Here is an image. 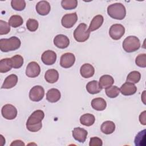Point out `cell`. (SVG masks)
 <instances>
[{
  "instance_id": "1",
  "label": "cell",
  "mask_w": 146,
  "mask_h": 146,
  "mask_svg": "<svg viewBox=\"0 0 146 146\" xmlns=\"http://www.w3.org/2000/svg\"><path fill=\"white\" fill-rule=\"evenodd\" d=\"M44 117V112L38 110L33 112L26 122V128L30 132H37L42 127V121Z\"/></svg>"
},
{
  "instance_id": "2",
  "label": "cell",
  "mask_w": 146,
  "mask_h": 146,
  "mask_svg": "<svg viewBox=\"0 0 146 146\" xmlns=\"http://www.w3.org/2000/svg\"><path fill=\"white\" fill-rule=\"evenodd\" d=\"M21 44L20 39L17 36H12L9 39H0V50L2 52H7L18 49Z\"/></svg>"
},
{
  "instance_id": "3",
  "label": "cell",
  "mask_w": 146,
  "mask_h": 146,
  "mask_svg": "<svg viewBox=\"0 0 146 146\" xmlns=\"http://www.w3.org/2000/svg\"><path fill=\"white\" fill-rule=\"evenodd\" d=\"M107 13L113 19L122 20L126 15V9L122 3H115L108 6Z\"/></svg>"
},
{
  "instance_id": "4",
  "label": "cell",
  "mask_w": 146,
  "mask_h": 146,
  "mask_svg": "<svg viewBox=\"0 0 146 146\" xmlns=\"http://www.w3.org/2000/svg\"><path fill=\"white\" fill-rule=\"evenodd\" d=\"M86 24L82 23L79 24L74 31V37L78 42H84L90 37V31Z\"/></svg>"
},
{
  "instance_id": "5",
  "label": "cell",
  "mask_w": 146,
  "mask_h": 146,
  "mask_svg": "<svg viewBox=\"0 0 146 146\" xmlns=\"http://www.w3.org/2000/svg\"><path fill=\"white\" fill-rule=\"evenodd\" d=\"M140 47V42L135 36H129L125 38L123 42V48L127 52H135Z\"/></svg>"
},
{
  "instance_id": "6",
  "label": "cell",
  "mask_w": 146,
  "mask_h": 146,
  "mask_svg": "<svg viewBox=\"0 0 146 146\" xmlns=\"http://www.w3.org/2000/svg\"><path fill=\"white\" fill-rule=\"evenodd\" d=\"M125 33V28L121 24L112 25L109 30V35L113 40H119L121 38Z\"/></svg>"
},
{
  "instance_id": "7",
  "label": "cell",
  "mask_w": 146,
  "mask_h": 146,
  "mask_svg": "<svg viewBox=\"0 0 146 146\" xmlns=\"http://www.w3.org/2000/svg\"><path fill=\"white\" fill-rule=\"evenodd\" d=\"M2 116L7 120H13L17 116V110L12 104H6L1 110Z\"/></svg>"
},
{
  "instance_id": "8",
  "label": "cell",
  "mask_w": 146,
  "mask_h": 146,
  "mask_svg": "<svg viewBox=\"0 0 146 146\" xmlns=\"http://www.w3.org/2000/svg\"><path fill=\"white\" fill-rule=\"evenodd\" d=\"M44 95V88L41 86H35L29 92V98L33 102H39Z\"/></svg>"
},
{
  "instance_id": "9",
  "label": "cell",
  "mask_w": 146,
  "mask_h": 146,
  "mask_svg": "<svg viewBox=\"0 0 146 146\" xmlns=\"http://www.w3.org/2000/svg\"><path fill=\"white\" fill-rule=\"evenodd\" d=\"M78 15L76 13L66 14L62 18V25L67 29L71 28L77 22Z\"/></svg>"
},
{
  "instance_id": "10",
  "label": "cell",
  "mask_w": 146,
  "mask_h": 146,
  "mask_svg": "<svg viewBox=\"0 0 146 146\" xmlns=\"http://www.w3.org/2000/svg\"><path fill=\"white\" fill-rule=\"evenodd\" d=\"M75 62V56L74 54L66 52L63 54L60 59V65L64 68H68L72 67Z\"/></svg>"
},
{
  "instance_id": "11",
  "label": "cell",
  "mask_w": 146,
  "mask_h": 146,
  "mask_svg": "<svg viewBox=\"0 0 146 146\" xmlns=\"http://www.w3.org/2000/svg\"><path fill=\"white\" fill-rule=\"evenodd\" d=\"M40 72V66L36 62H31L27 64L26 69V75L28 77L35 78L39 75Z\"/></svg>"
},
{
  "instance_id": "12",
  "label": "cell",
  "mask_w": 146,
  "mask_h": 146,
  "mask_svg": "<svg viewBox=\"0 0 146 146\" xmlns=\"http://www.w3.org/2000/svg\"><path fill=\"white\" fill-rule=\"evenodd\" d=\"M54 44L56 47L64 49L69 46L70 40L67 36L63 34H58L54 38Z\"/></svg>"
},
{
  "instance_id": "13",
  "label": "cell",
  "mask_w": 146,
  "mask_h": 146,
  "mask_svg": "<svg viewBox=\"0 0 146 146\" xmlns=\"http://www.w3.org/2000/svg\"><path fill=\"white\" fill-rule=\"evenodd\" d=\"M41 59L46 65H52L56 62V54L52 50H46L42 54Z\"/></svg>"
},
{
  "instance_id": "14",
  "label": "cell",
  "mask_w": 146,
  "mask_h": 146,
  "mask_svg": "<svg viewBox=\"0 0 146 146\" xmlns=\"http://www.w3.org/2000/svg\"><path fill=\"white\" fill-rule=\"evenodd\" d=\"M36 12L40 15H47L50 10L51 6L48 1H41L38 2L35 6Z\"/></svg>"
},
{
  "instance_id": "15",
  "label": "cell",
  "mask_w": 146,
  "mask_h": 146,
  "mask_svg": "<svg viewBox=\"0 0 146 146\" xmlns=\"http://www.w3.org/2000/svg\"><path fill=\"white\" fill-rule=\"evenodd\" d=\"M87 134V131L80 127H76L72 131L73 137L79 143H84L86 141Z\"/></svg>"
},
{
  "instance_id": "16",
  "label": "cell",
  "mask_w": 146,
  "mask_h": 146,
  "mask_svg": "<svg viewBox=\"0 0 146 146\" xmlns=\"http://www.w3.org/2000/svg\"><path fill=\"white\" fill-rule=\"evenodd\" d=\"M137 91L136 86L131 83L125 82L120 87V92L122 95L125 96H129L135 94Z\"/></svg>"
},
{
  "instance_id": "17",
  "label": "cell",
  "mask_w": 146,
  "mask_h": 146,
  "mask_svg": "<svg viewBox=\"0 0 146 146\" xmlns=\"http://www.w3.org/2000/svg\"><path fill=\"white\" fill-rule=\"evenodd\" d=\"M80 73L82 77L84 78H89L94 75L95 69L91 64L89 63H84L80 67Z\"/></svg>"
},
{
  "instance_id": "18",
  "label": "cell",
  "mask_w": 146,
  "mask_h": 146,
  "mask_svg": "<svg viewBox=\"0 0 146 146\" xmlns=\"http://www.w3.org/2000/svg\"><path fill=\"white\" fill-rule=\"evenodd\" d=\"M18 82V76L15 74H11L7 76L6 79H5L1 88L5 89H10L14 86L17 84Z\"/></svg>"
},
{
  "instance_id": "19",
  "label": "cell",
  "mask_w": 146,
  "mask_h": 146,
  "mask_svg": "<svg viewBox=\"0 0 146 146\" xmlns=\"http://www.w3.org/2000/svg\"><path fill=\"white\" fill-rule=\"evenodd\" d=\"M103 21H104V18L102 15H97L95 16L92 18L90 23V25L89 26V27H88L89 31L91 32L99 29V27H100V26L102 25Z\"/></svg>"
},
{
  "instance_id": "20",
  "label": "cell",
  "mask_w": 146,
  "mask_h": 146,
  "mask_svg": "<svg viewBox=\"0 0 146 146\" xmlns=\"http://www.w3.org/2000/svg\"><path fill=\"white\" fill-rule=\"evenodd\" d=\"M60 97V92L59 90L56 88H51L46 94V99L50 103L57 102L59 100Z\"/></svg>"
},
{
  "instance_id": "21",
  "label": "cell",
  "mask_w": 146,
  "mask_h": 146,
  "mask_svg": "<svg viewBox=\"0 0 146 146\" xmlns=\"http://www.w3.org/2000/svg\"><path fill=\"white\" fill-rule=\"evenodd\" d=\"M92 107L96 111H103L107 107V103L106 100L102 98H96L91 101Z\"/></svg>"
},
{
  "instance_id": "22",
  "label": "cell",
  "mask_w": 146,
  "mask_h": 146,
  "mask_svg": "<svg viewBox=\"0 0 146 146\" xmlns=\"http://www.w3.org/2000/svg\"><path fill=\"white\" fill-rule=\"evenodd\" d=\"M44 79L49 83H54L59 79V73L55 69L48 70L44 74Z\"/></svg>"
},
{
  "instance_id": "23",
  "label": "cell",
  "mask_w": 146,
  "mask_h": 146,
  "mask_svg": "<svg viewBox=\"0 0 146 146\" xmlns=\"http://www.w3.org/2000/svg\"><path fill=\"white\" fill-rule=\"evenodd\" d=\"M114 79L112 76L110 75H104L99 79V85L102 88H108L113 84Z\"/></svg>"
},
{
  "instance_id": "24",
  "label": "cell",
  "mask_w": 146,
  "mask_h": 146,
  "mask_svg": "<svg viewBox=\"0 0 146 146\" xmlns=\"http://www.w3.org/2000/svg\"><path fill=\"white\" fill-rule=\"evenodd\" d=\"M102 89L99 82L96 80L90 81L86 85V90L91 94H98L101 91Z\"/></svg>"
},
{
  "instance_id": "25",
  "label": "cell",
  "mask_w": 146,
  "mask_h": 146,
  "mask_svg": "<svg viewBox=\"0 0 146 146\" xmlns=\"http://www.w3.org/2000/svg\"><path fill=\"white\" fill-rule=\"evenodd\" d=\"M100 129L102 132L104 134H111L115 130V124L112 121H106L102 123L100 127Z\"/></svg>"
},
{
  "instance_id": "26",
  "label": "cell",
  "mask_w": 146,
  "mask_h": 146,
  "mask_svg": "<svg viewBox=\"0 0 146 146\" xmlns=\"http://www.w3.org/2000/svg\"><path fill=\"white\" fill-rule=\"evenodd\" d=\"M95 117L91 113H85L80 117V123L85 126H91L95 123Z\"/></svg>"
},
{
  "instance_id": "27",
  "label": "cell",
  "mask_w": 146,
  "mask_h": 146,
  "mask_svg": "<svg viewBox=\"0 0 146 146\" xmlns=\"http://www.w3.org/2000/svg\"><path fill=\"white\" fill-rule=\"evenodd\" d=\"M12 67V63L10 58H4L0 60L1 73L7 72L9 71Z\"/></svg>"
},
{
  "instance_id": "28",
  "label": "cell",
  "mask_w": 146,
  "mask_h": 146,
  "mask_svg": "<svg viewBox=\"0 0 146 146\" xmlns=\"http://www.w3.org/2000/svg\"><path fill=\"white\" fill-rule=\"evenodd\" d=\"M23 20L21 16L19 15H13L10 18L8 23L11 27L16 28L21 26L23 24Z\"/></svg>"
},
{
  "instance_id": "29",
  "label": "cell",
  "mask_w": 146,
  "mask_h": 146,
  "mask_svg": "<svg viewBox=\"0 0 146 146\" xmlns=\"http://www.w3.org/2000/svg\"><path fill=\"white\" fill-rule=\"evenodd\" d=\"M141 78V74L139 71H133L129 73L127 77L126 82L133 84L137 83Z\"/></svg>"
},
{
  "instance_id": "30",
  "label": "cell",
  "mask_w": 146,
  "mask_h": 146,
  "mask_svg": "<svg viewBox=\"0 0 146 146\" xmlns=\"http://www.w3.org/2000/svg\"><path fill=\"white\" fill-rule=\"evenodd\" d=\"M62 7L65 10H72L75 9L78 6L76 0H62L61 1Z\"/></svg>"
},
{
  "instance_id": "31",
  "label": "cell",
  "mask_w": 146,
  "mask_h": 146,
  "mask_svg": "<svg viewBox=\"0 0 146 146\" xmlns=\"http://www.w3.org/2000/svg\"><path fill=\"white\" fill-rule=\"evenodd\" d=\"M12 66L14 68H19L23 64V58L20 55H15L12 56L11 58Z\"/></svg>"
},
{
  "instance_id": "32",
  "label": "cell",
  "mask_w": 146,
  "mask_h": 146,
  "mask_svg": "<svg viewBox=\"0 0 146 146\" xmlns=\"http://www.w3.org/2000/svg\"><path fill=\"white\" fill-rule=\"evenodd\" d=\"M107 96L110 98H115L117 97L120 93V89L116 86H111L105 90Z\"/></svg>"
},
{
  "instance_id": "33",
  "label": "cell",
  "mask_w": 146,
  "mask_h": 146,
  "mask_svg": "<svg viewBox=\"0 0 146 146\" xmlns=\"http://www.w3.org/2000/svg\"><path fill=\"white\" fill-rule=\"evenodd\" d=\"M11 5L13 9L17 11H22L26 7V2L24 0H12Z\"/></svg>"
},
{
  "instance_id": "34",
  "label": "cell",
  "mask_w": 146,
  "mask_h": 146,
  "mask_svg": "<svg viewBox=\"0 0 146 146\" xmlns=\"http://www.w3.org/2000/svg\"><path fill=\"white\" fill-rule=\"evenodd\" d=\"M145 129L139 132V133L136 136L135 139V144L136 146H141L142 145L145 144Z\"/></svg>"
},
{
  "instance_id": "35",
  "label": "cell",
  "mask_w": 146,
  "mask_h": 146,
  "mask_svg": "<svg viewBox=\"0 0 146 146\" xmlns=\"http://www.w3.org/2000/svg\"><path fill=\"white\" fill-rule=\"evenodd\" d=\"M38 26H39L38 22L36 19L30 18L26 22L27 29L30 31H31V32L35 31L38 29Z\"/></svg>"
},
{
  "instance_id": "36",
  "label": "cell",
  "mask_w": 146,
  "mask_h": 146,
  "mask_svg": "<svg viewBox=\"0 0 146 146\" xmlns=\"http://www.w3.org/2000/svg\"><path fill=\"white\" fill-rule=\"evenodd\" d=\"M136 64L142 68H145L146 67V54H140L135 59Z\"/></svg>"
},
{
  "instance_id": "37",
  "label": "cell",
  "mask_w": 146,
  "mask_h": 146,
  "mask_svg": "<svg viewBox=\"0 0 146 146\" xmlns=\"http://www.w3.org/2000/svg\"><path fill=\"white\" fill-rule=\"evenodd\" d=\"M10 25L9 23L3 20H0V35H5L10 31Z\"/></svg>"
},
{
  "instance_id": "38",
  "label": "cell",
  "mask_w": 146,
  "mask_h": 146,
  "mask_svg": "<svg viewBox=\"0 0 146 146\" xmlns=\"http://www.w3.org/2000/svg\"><path fill=\"white\" fill-rule=\"evenodd\" d=\"M102 140L98 137H92L90 140V146H102Z\"/></svg>"
},
{
  "instance_id": "39",
  "label": "cell",
  "mask_w": 146,
  "mask_h": 146,
  "mask_svg": "<svg viewBox=\"0 0 146 146\" xmlns=\"http://www.w3.org/2000/svg\"><path fill=\"white\" fill-rule=\"evenodd\" d=\"M146 117H145V111L141 112L139 116V121L141 124L146 125Z\"/></svg>"
},
{
  "instance_id": "40",
  "label": "cell",
  "mask_w": 146,
  "mask_h": 146,
  "mask_svg": "<svg viewBox=\"0 0 146 146\" xmlns=\"http://www.w3.org/2000/svg\"><path fill=\"white\" fill-rule=\"evenodd\" d=\"M11 146L12 145H25V143L22 141V140H15V141H13L11 144H10Z\"/></svg>"
},
{
  "instance_id": "41",
  "label": "cell",
  "mask_w": 146,
  "mask_h": 146,
  "mask_svg": "<svg viewBox=\"0 0 146 146\" xmlns=\"http://www.w3.org/2000/svg\"><path fill=\"white\" fill-rule=\"evenodd\" d=\"M0 141H1V145H3V144H5V139L2 135H0Z\"/></svg>"
},
{
  "instance_id": "42",
  "label": "cell",
  "mask_w": 146,
  "mask_h": 146,
  "mask_svg": "<svg viewBox=\"0 0 146 146\" xmlns=\"http://www.w3.org/2000/svg\"><path fill=\"white\" fill-rule=\"evenodd\" d=\"M145 91H144V92H143V94H142V97H143V98H144V95H145ZM142 101L143 102V103H144V104H145V99H143V98H142Z\"/></svg>"
}]
</instances>
